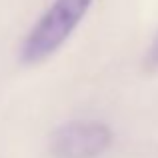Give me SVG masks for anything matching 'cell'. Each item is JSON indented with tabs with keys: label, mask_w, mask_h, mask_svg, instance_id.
<instances>
[{
	"label": "cell",
	"mask_w": 158,
	"mask_h": 158,
	"mask_svg": "<svg viewBox=\"0 0 158 158\" xmlns=\"http://www.w3.org/2000/svg\"><path fill=\"white\" fill-rule=\"evenodd\" d=\"M90 6L92 0H54L38 22L28 30L20 46V62L38 64L52 56L82 22Z\"/></svg>",
	"instance_id": "obj_1"
},
{
	"label": "cell",
	"mask_w": 158,
	"mask_h": 158,
	"mask_svg": "<svg viewBox=\"0 0 158 158\" xmlns=\"http://www.w3.org/2000/svg\"><path fill=\"white\" fill-rule=\"evenodd\" d=\"M112 130L100 120H70L50 136L54 158H98L110 148Z\"/></svg>",
	"instance_id": "obj_2"
},
{
	"label": "cell",
	"mask_w": 158,
	"mask_h": 158,
	"mask_svg": "<svg viewBox=\"0 0 158 158\" xmlns=\"http://www.w3.org/2000/svg\"><path fill=\"white\" fill-rule=\"evenodd\" d=\"M144 66H146V70H158V32L152 40L150 48H148L146 56H144Z\"/></svg>",
	"instance_id": "obj_3"
}]
</instances>
